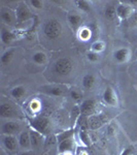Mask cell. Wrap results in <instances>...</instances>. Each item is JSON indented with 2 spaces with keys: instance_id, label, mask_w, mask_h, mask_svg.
I'll use <instances>...</instances> for the list:
<instances>
[{
  "instance_id": "obj_33",
  "label": "cell",
  "mask_w": 137,
  "mask_h": 155,
  "mask_svg": "<svg viewBox=\"0 0 137 155\" xmlns=\"http://www.w3.org/2000/svg\"><path fill=\"white\" fill-rule=\"evenodd\" d=\"M70 96H71V98L73 99V101H79L81 99V94L79 93L78 91H71V93H70Z\"/></svg>"
},
{
  "instance_id": "obj_13",
  "label": "cell",
  "mask_w": 137,
  "mask_h": 155,
  "mask_svg": "<svg viewBox=\"0 0 137 155\" xmlns=\"http://www.w3.org/2000/svg\"><path fill=\"white\" fill-rule=\"evenodd\" d=\"M19 145L25 149H28L31 146V139H30V134L28 131L21 132L19 137Z\"/></svg>"
},
{
  "instance_id": "obj_18",
  "label": "cell",
  "mask_w": 137,
  "mask_h": 155,
  "mask_svg": "<svg viewBox=\"0 0 137 155\" xmlns=\"http://www.w3.org/2000/svg\"><path fill=\"white\" fill-rule=\"evenodd\" d=\"M92 36V31L90 30L88 27H83V28L79 29L78 31V37L81 41H89Z\"/></svg>"
},
{
  "instance_id": "obj_26",
  "label": "cell",
  "mask_w": 137,
  "mask_h": 155,
  "mask_svg": "<svg viewBox=\"0 0 137 155\" xmlns=\"http://www.w3.org/2000/svg\"><path fill=\"white\" fill-rule=\"evenodd\" d=\"M72 134H73V131H72V130L64 131V132H62V134H60L58 136L59 143H60V142H62V141H65V140H67V139H70V137H72Z\"/></svg>"
},
{
  "instance_id": "obj_27",
  "label": "cell",
  "mask_w": 137,
  "mask_h": 155,
  "mask_svg": "<svg viewBox=\"0 0 137 155\" xmlns=\"http://www.w3.org/2000/svg\"><path fill=\"white\" fill-rule=\"evenodd\" d=\"M79 137H81V142L86 145V146H89L90 145V139H89V134H87L84 130H81L79 132Z\"/></svg>"
},
{
  "instance_id": "obj_19",
  "label": "cell",
  "mask_w": 137,
  "mask_h": 155,
  "mask_svg": "<svg viewBox=\"0 0 137 155\" xmlns=\"http://www.w3.org/2000/svg\"><path fill=\"white\" fill-rule=\"evenodd\" d=\"M105 18L109 20V21H113L116 19V17H118L116 15V8L113 5H108L105 9Z\"/></svg>"
},
{
  "instance_id": "obj_20",
  "label": "cell",
  "mask_w": 137,
  "mask_h": 155,
  "mask_svg": "<svg viewBox=\"0 0 137 155\" xmlns=\"http://www.w3.org/2000/svg\"><path fill=\"white\" fill-rule=\"evenodd\" d=\"M30 139H31V145L35 148H37L41 143V136L36 131L30 132Z\"/></svg>"
},
{
  "instance_id": "obj_31",
  "label": "cell",
  "mask_w": 137,
  "mask_h": 155,
  "mask_svg": "<svg viewBox=\"0 0 137 155\" xmlns=\"http://www.w3.org/2000/svg\"><path fill=\"white\" fill-rule=\"evenodd\" d=\"M30 3H31V5L36 9H41L42 6H43V2L40 1V0H32Z\"/></svg>"
},
{
  "instance_id": "obj_29",
  "label": "cell",
  "mask_w": 137,
  "mask_h": 155,
  "mask_svg": "<svg viewBox=\"0 0 137 155\" xmlns=\"http://www.w3.org/2000/svg\"><path fill=\"white\" fill-rule=\"evenodd\" d=\"M135 154V148L133 146H129L126 149H124V151L122 152L121 155H134Z\"/></svg>"
},
{
  "instance_id": "obj_28",
  "label": "cell",
  "mask_w": 137,
  "mask_h": 155,
  "mask_svg": "<svg viewBox=\"0 0 137 155\" xmlns=\"http://www.w3.org/2000/svg\"><path fill=\"white\" fill-rule=\"evenodd\" d=\"M48 93L52 94L54 96H61L63 94V90L61 88H58V87H54V88H51L49 90Z\"/></svg>"
},
{
  "instance_id": "obj_23",
  "label": "cell",
  "mask_w": 137,
  "mask_h": 155,
  "mask_svg": "<svg viewBox=\"0 0 137 155\" xmlns=\"http://www.w3.org/2000/svg\"><path fill=\"white\" fill-rule=\"evenodd\" d=\"M33 61L37 64H44L46 62V56L42 52H37L33 55Z\"/></svg>"
},
{
  "instance_id": "obj_7",
  "label": "cell",
  "mask_w": 137,
  "mask_h": 155,
  "mask_svg": "<svg viewBox=\"0 0 137 155\" xmlns=\"http://www.w3.org/2000/svg\"><path fill=\"white\" fill-rule=\"evenodd\" d=\"M116 15L121 20H126L132 17L133 15V9L130 5L126 4H119L116 6Z\"/></svg>"
},
{
  "instance_id": "obj_22",
  "label": "cell",
  "mask_w": 137,
  "mask_h": 155,
  "mask_svg": "<svg viewBox=\"0 0 137 155\" xmlns=\"http://www.w3.org/2000/svg\"><path fill=\"white\" fill-rule=\"evenodd\" d=\"M68 21L72 27H78V25L81 24V18L78 14H71V15H69V17H68Z\"/></svg>"
},
{
  "instance_id": "obj_12",
  "label": "cell",
  "mask_w": 137,
  "mask_h": 155,
  "mask_svg": "<svg viewBox=\"0 0 137 155\" xmlns=\"http://www.w3.org/2000/svg\"><path fill=\"white\" fill-rule=\"evenodd\" d=\"M17 39V34L6 29H2L1 31V41L4 45H11L12 41Z\"/></svg>"
},
{
  "instance_id": "obj_35",
  "label": "cell",
  "mask_w": 137,
  "mask_h": 155,
  "mask_svg": "<svg viewBox=\"0 0 137 155\" xmlns=\"http://www.w3.org/2000/svg\"><path fill=\"white\" fill-rule=\"evenodd\" d=\"M59 155H72L70 152H62V153H59Z\"/></svg>"
},
{
  "instance_id": "obj_36",
  "label": "cell",
  "mask_w": 137,
  "mask_h": 155,
  "mask_svg": "<svg viewBox=\"0 0 137 155\" xmlns=\"http://www.w3.org/2000/svg\"><path fill=\"white\" fill-rule=\"evenodd\" d=\"M79 155H88V153H87V152H84V151H81Z\"/></svg>"
},
{
  "instance_id": "obj_16",
  "label": "cell",
  "mask_w": 137,
  "mask_h": 155,
  "mask_svg": "<svg viewBox=\"0 0 137 155\" xmlns=\"http://www.w3.org/2000/svg\"><path fill=\"white\" fill-rule=\"evenodd\" d=\"M25 93H26V89L23 86H17L11 91V96L17 99H21L25 95Z\"/></svg>"
},
{
  "instance_id": "obj_5",
  "label": "cell",
  "mask_w": 137,
  "mask_h": 155,
  "mask_svg": "<svg viewBox=\"0 0 137 155\" xmlns=\"http://www.w3.org/2000/svg\"><path fill=\"white\" fill-rule=\"evenodd\" d=\"M20 129H21V125L16 122H6L1 127L2 134H6V136H12L14 134H18Z\"/></svg>"
},
{
  "instance_id": "obj_17",
  "label": "cell",
  "mask_w": 137,
  "mask_h": 155,
  "mask_svg": "<svg viewBox=\"0 0 137 155\" xmlns=\"http://www.w3.org/2000/svg\"><path fill=\"white\" fill-rule=\"evenodd\" d=\"M49 124L48 119H44V118H40V119H37L34 121V127L39 131H43L46 129Z\"/></svg>"
},
{
  "instance_id": "obj_1",
  "label": "cell",
  "mask_w": 137,
  "mask_h": 155,
  "mask_svg": "<svg viewBox=\"0 0 137 155\" xmlns=\"http://www.w3.org/2000/svg\"><path fill=\"white\" fill-rule=\"evenodd\" d=\"M43 32H44V35L48 37L49 39H57L59 38L60 35L62 33V26L60 24L59 21L57 20H49L46 23L43 27Z\"/></svg>"
},
{
  "instance_id": "obj_9",
  "label": "cell",
  "mask_w": 137,
  "mask_h": 155,
  "mask_svg": "<svg viewBox=\"0 0 137 155\" xmlns=\"http://www.w3.org/2000/svg\"><path fill=\"white\" fill-rule=\"evenodd\" d=\"M18 144L19 141H17V139L14 136H6L3 137V145L8 151H16L18 148Z\"/></svg>"
},
{
  "instance_id": "obj_10",
  "label": "cell",
  "mask_w": 137,
  "mask_h": 155,
  "mask_svg": "<svg viewBox=\"0 0 137 155\" xmlns=\"http://www.w3.org/2000/svg\"><path fill=\"white\" fill-rule=\"evenodd\" d=\"M1 19L3 22H5L6 24L14 25L17 22V16L14 12L11 9H4L1 12Z\"/></svg>"
},
{
  "instance_id": "obj_34",
  "label": "cell",
  "mask_w": 137,
  "mask_h": 155,
  "mask_svg": "<svg viewBox=\"0 0 137 155\" xmlns=\"http://www.w3.org/2000/svg\"><path fill=\"white\" fill-rule=\"evenodd\" d=\"M21 155H35V154H34V152H32V151H26V152H23Z\"/></svg>"
},
{
  "instance_id": "obj_11",
  "label": "cell",
  "mask_w": 137,
  "mask_h": 155,
  "mask_svg": "<svg viewBox=\"0 0 137 155\" xmlns=\"http://www.w3.org/2000/svg\"><path fill=\"white\" fill-rule=\"evenodd\" d=\"M129 54H130V52H129L128 49L122 48V49L116 50V51L114 52L113 56H114V59H116V61L119 62V63H122V62H126L127 60H128Z\"/></svg>"
},
{
  "instance_id": "obj_6",
  "label": "cell",
  "mask_w": 137,
  "mask_h": 155,
  "mask_svg": "<svg viewBox=\"0 0 137 155\" xmlns=\"http://www.w3.org/2000/svg\"><path fill=\"white\" fill-rule=\"evenodd\" d=\"M16 16H17V21L19 23H22L24 21H27L30 17H31V12L28 9V7L24 4H20V5L17 7L16 11Z\"/></svg>"
},
{
  "instance_id": "obj_30",
  "label": "cell",
  "mask_w": 137,
  "mask_h": 155,
  "mask_svg": "<svg viewBox=\"0 0 137 155\" xmlns=\"http://www.w3.org/2000/svg\"><path fill=\"white\" fill-rule=\"evenodd\" d=\"M88 59L90 60L91 62H96L97 60H98L99 58V56H98V53H95V52H93V51H91V52H89L88 53Z\"/></svg>"
},
{
  "instance_id": "obj_21",
  "label": "cell",
  "mask_w": 137,
  "mask_h": 155,
  "mask_svg": "<svg viewBox=\"0 0 137 155\" xmlns=\"http://www.w3.org/2000/svg\"><path fill=\"white\" fill-rule=\"evenodd\" d=\"M14 50H7L6 52H4L3 55L1 56V62L3 64H8L9 62L11 61V59L14 58Z\"/></svg>"
},
{
  "instance_id": "obj_32",
  "label": "cell",
  "mask_w": 137,
  "mask_h": 155,
  "mask_svg": "<svg viewBox=\"0 0 137 155\" xmlns=\"http://www.w3.org/2000/svg\"><path fill=\"white\" fill-rule=\"evenodd\" d=\"M30 107H31L32 111H38L39 109H40V102H39L38 101H33L31 102V106H30Z\"/></svg>"
},
{
  "instance_id": "obj_8",
  "label": "cell",
  "mask_w": 137,
  "mask_h": 155,
  "mask_svg": "<svg viewBox=\"0 0 137 155\" xmlns=\"http://www.w3.org/2000/svg\"><path fill=\"white\" fill-rule=\"evenodd\" d=\"M18 113L14 110V107L8 104H2L0 106V116L3 118H11V117H16Z\"/></svg>"
},
{
  "instance_id": "obj_15",
  "label": "cell",
  "mask_w": 137,
  "mask_h": 155,
  "mask_svg": "<svg viewBox=\"0 0 137 155\" xmlns=\"http://www.w3.org/2000/svg\"><path fill=\"white\" fill-rule=\"evenodd\" d=\"M94 84H95V77L93 74H88L83 78V87L86 90L91 89L94 86Z\"/></svg>"
},
{
  "instance_id": "obj_25",
  "label": "cell",
  "mask_w": 137,
  "mask_h": 155,
  "mask_svg": "<svg viewBox=\"0 0 137 155\" xmlns=\"http://www.w3.org/2000/svg\"><path fill=\"white\" fill-rule=\"evenodd\" d=\"M104 50V42L101 41H97L92 45V51L95 53H99Z\"/></svg>"
},
{
  "instance_id": "obj_14",
  "label": "cell",
  "mask_w": 137,
  "mask_h": 155,
  "mask_svg": "<svg viewBox=\"0 0 137 155\" xmlns=\"http://www.w3.org/2000/svg\"><path fill=\"white\" fill-rule=\"evenodd\" d=\"M72 148H73V140L72 137L70 139H67L65 141H62L59 143V153H62V152H70Z\"/></svg>"
},
{
  "instance_id": "obj_2",
  "label": "cell",
  "mask_w": 137,
  "mask_h": 155,
  "mask_svg": "<svg viewBox=\"0 0 137 155\" xmlns=\"http://www.w3.org/2000/svg\"><path fill=\"white\" fill-rule=\"evenodd\" d=\"M54 69L55 72L59 76H68L73 69V62L70 58H67V57L60 58L55 63Z\"/></svg>"
},
{
  "instance_id": "obj_24",
  "label": "cell",
  "mask_w": 137,
  "mask_h": 155,
  "mask_svg": "<svg viewBox=\"0 0 137 155\" xmlns=\"http://www.w3.org/2000/svg\"><path fill=\"white\" fill-rule=\"evenodd\" d=\"M76 5L81 11H83L84 12H91V6H90V3L86 0H78L76 1Z\"/></svg>"
},
{
  "instance_id": "obj_3",
  "label": "cell",
  "mask_w": 137,
  "mask_h": 155,
  "mask_svg": "<svg viewBox=\"0 0 137 155\" xmlns=\"http://www.w3.org/2000/svg\"><path fill=\"white\" fill-rule=\"evenodd\" d=\"M96 101L94 99H86L81 104V113L84 116H91L95 113Z\"/></svg>"
},
{
  "instance_id": "obj_4",
  "label": "cell",
  "mask_w": 137,
  "mask_h": 155,
  "mask_svg": "<svg viewBox=\"0 0 137 155\" xmlns=\"http://www.w3.org/2000/svg\"><path fill=\"white\" fill-rule=\"evenodd\" d=\"M103 101H105V104H107L108 106L111 107H116L118 106V97H116V92L113 91V88L107 87L105 89L103 93Z\"/></svg>"
}]
</instances>
